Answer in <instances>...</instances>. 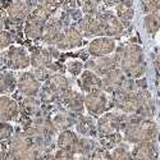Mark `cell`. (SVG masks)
I'll return each instance as SVG.
<instances>
[{
  "instance_id": "obj_18",
  "label": "cell",
  "mask_w": 160,
  "mask_h": 160,
  "mask_svg": "<svg viewBox=\"0 0 160 160\" xmlns=\"http://www.w3.org/2000/svg\"><path fill=\"white\" fill-rule=\"evenodd\" d=\"M82 42H83V36L78 31V28L68 27L64 31L63 37L60 40V42L57 45V48L59 50H69V49L79 48L82 45Z\"/></svg>"
},
{
  "instance_id": "obj_27",
  "label": "cell",
  "mask_w": 160,
  "mask_h": 160,
  "mask_svg": "<svg viewBox=\"0 0 160 160\" xmlns=\"http://www.w3.org/2000/svg\"><path fill=\"white\" fill-rule=\"evenodd\" d=\"M21 109L24 114L27 115H40V102L35 98H28L26 96L23 101L21 102Z\"/></svg>"
},
{
  "instance_id": "obj_19",
  "label": "cell",
  "mask_w": 160,
  "mask_h": 160,
  "mask_svg": "<svg viewBox=\"0 0 160 160\" xmlns=\"http://www.w3.org/2000/svg\"><path fill=\"white\" fill-rule=\"evenodd\" d=\"M133 160H156L158 159V148L154 141L136 143L132 151Z\"/></svg>"
},
{
  "instance_id": "obj_11",
  "label": "cell",
  "mask_w": 160,
  "mask_h": 160,
  "mask_svg": "<svg viewBox=\"0 0 160 160\" xmlns=\"http://www.w3.org/2000/svg\"><path fill=\"white\" fill-rule=\"evenodd\" d=\"M78 31L86 38L91 37H101L102 36V26L98 14L94 16H83L78 21Z\"/></svg>"
},
{
  "instance_id": "obj_16",
  "label": "cell",
  "mask_w": 160,
  "mask_h": 160,
  "mask_svg": "<svg viewBox=\"0 0 160 160\" xmlns=\"http://www.w3.org/2000/svg\"><path fill=\"white\" fill-rule=\"evenodd\" d=\"M77 83H78L79 88L85 92H87V94L88 92H92V91L102 90V78L90 69H86L79 74Z\"/></svg>"
},
{
  "instance_id": "obj_47",
  "label": "cell",
  "mask_w": 160,
  "mask_h": 160,
  "mask_svg": "<svg viewBox=\"0 0 160 160\" xmlns=\"http://www.w3.org/2000/svg\"><path fill=\"white\" fill-rule=\"evenodd\" d=\"M0 59H2V57H0Z\"/></svg>"
},
{
  "instance_id": "obj_34",
  "label": "cell",
  "mask_w": 160,
  "mask_h": 160,
  "mask_svg": "<svg viewBox=\"0 0 160 160\" xmlns=\"http://www.w3.org/2000/svg\"><path fill=\"white\" fill-rule=\"evenodd\" d=\"M14 35L9 31H2L0 32V49H5L9 48L13 42H14Z\"/></svg>"
},
{
  "instance_id": "obj_8",
  "label": "cell",
  "mask_w": 160,
  "mask_h": 160,
  "mask_svg": "<svg viewBox=\"0 0 160 160\" xmlns=\"http://www.w3.org/2000/svg\"><path fill=\"white\" fill-rule=\"evenodd\" d=\"M98 16L101 21L102 26V36H108V37H117L121 36L124 31V24L121 22L117 16H114L113 13L105 10V12H99Z\"/></svg>"
},
{
  "instance_id": "obj_30",
  "label": "cell",
  "mask_w": 160,
  "mask_h": 160,
  "mask_svg": "<svg viewBox=\"0 0 160 160\" xmlns=\"http://www.w3.org/2000/svg\"><path fill=\"white\" fill-rule=\"evenodd\" d=\"M81 3V10L85 13V16H94L98 14L99 10V2L96 0H79Z\"/></svg>"
},
{
  "instance_id": "obj_13",
  "label": "cell",
  "mask_w": 160,
  "mask_h": 160,
  "mask_svg": "<svg viewBox=\"0 0 160 160\" xmlns=\"http://www.w3.org/2000/svg\"><path fill=\"white\" fill-rule=\"evenodd\" d=\"M17 87L24 96L28 98H36L40 94V90H41L40 79L36 77L35 73L31 72H24L21 74L17 81Z\"/></svg>"
},
{
  "instance_id": "obj_12",
  "label": "cell",
  "mask_w": 160,
  "mask_h": 160,
  "mask_svg": "<svg viewBox=\"0 0 160 160\" xmlns=\"http://www.w3.org/2000/svg\"><path fill=\"white\" fill-rule=\"evenodd\" d=\"M32 7L28 0H16L8 7V22L10 24H21L28 18Z\"/></svg>"
},
{
  "instance_id": "obj_21",
  "label": "cell",
  "mask_w": 160,
  "mask_h": 160,
  "mask_svg": "<svg viewBox=\"0 0 160 160\" xmlns=\"http://www.w3.org/2000/svg\"><path fill=\"white\" fill-rule=\"evenodd\" d=\"M45 26H46L45 22L40 21L37 18H33L32 16H28V18L26 19V24H24V35H26V37L31 38V40L42 38Z\"/></svg>"
},
{
  "instance_id": "obj_17",
  "label": "cell",
  "mask_w": 160,
  "mask_h": 160,
  "mask_svg": "<svg viewBox=\"0 0 160 160\" xmlns=\"http://www.w3.org/2000/svg\"><path fill=\"white\" fill-rule=\"evenodd\" d=\"M57 145L59 150H64L71 154H78V148H79V137L71 129H64L60 132L58 136Z\"/></svg>"
},
{
  "instance_id": "obj_39",
  "label": "cell",
  "mask_w": 160,
  "mask_h": 160,
  "mask_svg": "<svg viewBox=\"0 0 160 160\" xmlns=\"http://www.w3.org/2000/svg\"><path fill=\"white\" fill-rule=\"evenodd\" d=\"M54 160H76L74 155L71 152H67L64 150H58L54 154Z\"/></svg>"
},
{
  "instance_id": "obj_43",
  "label": "cell",
  "mask_w": 160,
  "mask_h": 160,
  "mask_svg": "<svg viewBox=\"0 0 160 160\" xmlns=\"http://www.w3.org/2000/svg\"><path fill=\"white\" fill-rule=\"evenodd\" d=\"M37 160H54V155H50V154H45V155H41L38 156Z\"/></svg>"
},
{
  "instance_id": "obj_31",
  "label": "cell",
  "mask_w": 160,
  "mask_h": 160,
  "mask_svg": "<svg viewBox=\"0 0 160 160\" xmlns=\"http://www.w3.org/2000/svg\"><path fill=\"white\" fill-rule=\"evenodd\" d=\"M122 142V135L121 133H115L112 136H106V137H101V143L104 146V149L109 150V149H115L117 146H119Z\"/></svg>"
},
{
  "instance_id": "obj_32",
  "label": "cell",
  "mask_w": 160,
  "mask_h": 160,
  "mask_svg": "<svg viewBox=\"0 0 160 160\" xmlns=\"http://www.w3.org/2000/svg\"><path fill=\"white\" fill-rule=\"evenodd\" d=\"M110 155H112V160H133L132 152H129L128 149L122 145H119L115 149H113Z\"/></svg>"
},
{
  "instance_id": "obj_1",
  "label": "cell",
  "mask_w": 160,
  "mask_h": 160,
  "mask_svg": "<svg viewBox=\"0 0 160 160\" xmlns=\"http://www.w3.org/2000/svg\"><path fill=\"white\" fill-rule=\"evenodd\" d=\"M114 60L126 76L131 79H140L146 73V62L143 50L140 45L129 44L115 49Z\"/></svg>"
},
{
  "instance_id": "obj_33",
  "label": "cell",
  "mask_w": 160,
  "mask_h": 160,
  "mask_svg": "<svg viewBox=\"0 0 160 160\" xmlns=\"http://www.w3.org/2000/svg\"><path fill=\"white\" fill-rule=\"evenodd\" d=\"M40 99H41V101H44L45 104H50V102H54L57 100H60L59 95L55 94V92L50 87H48L46 85L40 90Z\"/></svg>"
},
{
  "instance_id": "obj_9",
  "label": "cell",
  "mask_w": 160,
  "mask_h": 160,
  "mask_svg": "<svg viewBox=\"0 0 160 160\" xmlns=\"http://www.w3.org/2000/svg\"><path fill=\"white\" fill-rule=\"evenodd\" d=\"M115 49H117V44L113 37L101 36L92 40L87 48V51L90 55L99 58V57H108L109 54L115 51Z\"/></svg>"
},
{
  "instance_id": "obj_45",
  "label": "cell",
  "mask_w": 160,
  "mask_h": 160,
  "mask_svg": "<svg viewBox=\"0 0 160 160\" xmlns=\"http://www.w3.org/2000/svg\"><path fill=\"white\" fill-rule=\"evenodd\" d=\"M0 160H4V154L0 151Z\"/></svg>"
},
{
  "instance_id": "obj_7",
  "label": "cell",
  "mask_w": 160,
  "mask_h": 160,
  "mask_svg": "<svg viewBox=\"0 0 160 160\" xmlns=\"http://www.w3.org/2000/svg\"><path fill=\"white\" fill-rule=\"evenodd\" d=\"M2 60L9 69H24L31 64V58L22 48H9L2 55Z\"/></svg>"
},
{
  "instance_id": "obj_24",
  "label": "cell",
  "mask_w": 160,
  "mask_h": 160,
  "mask_svg": "<svg viewBox=\"0 0 160 160\" xmlns=\"http://www.w3.org/2000/svg\"><path fill=\"white\" fill-rule=\"evenodd\" d=\"M76 128H77V132L81 133V135L85 136V137L95 136L96 132H98L96 123L94 122V119H92L91 117L79 115L77 122H76Z\"/></svg>"
},
{
  "instance_id": "obj_29",
  "label": "cell",
  "mask_w": 160,
  "mask_h": 160,
  "mask_svg": "<svg viewBox=\"0 0 160 160\" xmlns=\"http://www.w3.org/2000/svg\"><path fill=\"white\" fill-rule=\"evenodd\" d=\"M96 143L94 140L88 137H82L79 138V148H78V154L79 155H91L96 150Z\"/></svg>"
},
{
  "instance_id": "obj_26",
  "label": "cell",
  "mask_w": 160,
  "mask_h": 160,
  "mask_svg": "<svg viewBox=\"0 0 160 160\" xmlns=\"http://www.w3.org/2000/svg\"><path fill=\"white\" fill-rule=\"evenodd\" d=\"M143 27L149 35H154L160 30V7L152 12L146 14L143 18Z\"/></svg>"
},
{
  "instance_id": "obj_46",
  "label": "cell",
  "mask_w": 160,
  "mask_h": 160,
  "mask_svg": "<svg viewBox=\"0 0 160 160\" xmlns=\"http://www.w3.org/2000/svg\"><path fill=\"white\" fill-rule=\"evenodd\" d=\"M121 2H124V0H115V3H117V4H119Z\"/></svg>"
},
{
  "instance_id": "obj_2",
  "label": "cell",
  "mask_w": 160,
  "mask_h": 160,
  "mask_svg": "<svg viewBox=\"0 0 160 160\" xmlns=\"http://www.w3.org/2000/svg\"><path fill=\"white\" fill-rule=\"evenodd\" d=\"M123 138L131 143L154 141L158 137V126L154 121L137 114H129L123 128Z\"/></svg>"
},
{
  "instance_id": "obj_42",
  "label": "cell",
  "mask_w": 160,
  "mask_h": 160,
  "mask_svg": "<svg viewBox=\"0 0 160 160\" xmlns=\"http://www.w3.org/2000/svg\"><path fill=\"white\" fill-rule=\"evenodd\" d=\"M96 2H99V3H104L105 5H108V7H112V5H117L115 0H96Z\"/></svg>"
},
{
  "instance_id": "obj_25",
  "label": "cell",
  "mask_w": 160,
  "mask_h": 160,
  "mask_svg": "<svg viewBox=\"0 0 160 160\" xmlns=\"http://www.w3.org/2000/svg\"><path fill=\"white\" fill-rule=\"evenodd\" d=\"M77 117L76 114L68 112V110H65V112H62V113H58L54 119H52V124H54V127L57 129H68V127L76 124L77 122Z\"/></svg>"
},
{
  "instance_id": "obj_41",
  "label": "cell",
  "mask_w": 160,
  "mask_h": 160,
  "mask_svg": "<svg viewBox=\"0 0 160 160\" xmlns=\"http://www.w3.org/2000/svg\"><path fill=\"white\" fill-rule=\"evenodd\" d=\"M154 65H155L156 72L160 74V49L156 51V55H155V59H154Z\"/></svg>"
},
{
  "instance_id": "obj_3",
  "label": "cell",
  "mask_w": 160,
  "mask_h": 160,
  "mask_svg": "<svg viewBox=\"0 0 160 160\" xmlns=\"http://www.w3.org/2000/svg\"><path fill=\"white\" fill-rule=\"evenodd\" d=\"M40 149L33 143L26 133H17L9 141L8 159L9 160H37Z\"/></svg>"
},
{
  "instance_id": "obj_22",
  "label": "cell",
  "mask_w": 160,
  "mask_h": 160,
  "mask_svg": "<svg viewBox=\"0 0 160 160\" xmlns=\"http://www.w3.org/2000/svg\"><path fill=\"white\" fill-rule=\"evenodd\" d=\"M48 87H50L52 91L55 92V94L59 95V98L65 94L67 91L72 90L71 88V82L69 79L62 76V74H51L48 79H46V83H45Z\"/></svg>"
},
{
  "instance_id": "obj_38",
  "label": "cell",
  "mask_w": 160,
  "mask_h": 160,
  "mask_svg": "<svg viewBox=\"0 0 160 160\" xmlns=\"http://www.w3.org/2000/svg\"><path fill=\"white\" fill-rule=\"evenodd\" d=\"M12 133H13V128L9 123L3 122L0 123V140H7L12 137Z\"/></svg>"
},
{
  "instance_id": "obj_4",
  "label": "cell",
  "mask_w": 160,
  "mask_h": 160,
  "mask_svg": "<svg viewBox=\"0 0 160 160\" xmlns=\"http://www.w3.org/2000/svg\"><path fill=\"white\" fill-rule=\"evenodd\" d=\"M127 119H128V114L106 112L99 118L96 123L98 133L100 135V137H106L119 133L121 131H123L127 123Z\"/></svg>"
},
{
  "instance_id": "obj_37",
  "label": "cell",
  "mask_w": 160,
  "mask_h": 160,
  "mask_svg": "<svg viewBox=\"0 0 160 160\" xmlns=\"http://www.w3.org/2000/svg\"><path fill=\"white\" fill-rule=\"evenodd\" d=\"M91 160H112V155L106 149L98 148L91 154Z\"/></svg>"
},
{
  "instance_id": "obj_6",
  "label": "cell",
  "mask_w": 160,
  "mask_h": 160,
  "mask_svg": "<svg viewBox=\"0 0 160 160\" xmlns=\"http://www.w3.org/2000/svg\"><path fill=\"white\" fill-rule=\"evenodd\" d=\"M110 108L109 99L102 90L92 91L85 96V109L90 115L101 117Z\"/></svg>"
},
{
  "instance_id": "obj_28",
  "label": "cell",
  "mask_w": 160,
  "mask_h": 160,
  "mask_svg": "<svg viewBox=\"0 0 160 160\" xmlns=\"http://www.w3.org/2000/svg\"><path fill=\"white\" fill-rule=\"evenodd\" d=\"M17 86V81L12 73H0V94L12 92Z\"/></svg>"
},
{
  "instance_id": "obj_36",
  "label": "cell",
  "mask_w": 160,
  "mask_h": 160,
  "mask_svg": "<svg viewBox=\"0 0 160 160\" xmlns=\"http://www.w3.org/2000/svg\"><path fill=\"white\" fill-rule=\"evenodd\" d=\"M82 69H83V63L79 60H71L67 64V71L73 76H79L83 72Z\"/></svg>"
},
{
  "instance_id": "obj_23",
  "label": "cell",
  "mask_w": 160,
  "mask_h": 160,
  "mask_svg": "<svg viewBox=\"0 0 160 160\" xmlns=\"http://www.w3.org/2000/svg\"><path fill=\"white\" fill-rule=\"evenodd\" d=\"M117 17L121 19V22L124 24V27L129 26L133 17H135V9H133V2L132 0H124L115 5Z\"/></svg>"
},
{
  "instance_id": "obj_5",
  "label": "cell",
  "mask_w": 160,
  "mask_h": 160,
  "mask_svg": "<svg viewBox=\"0 0 160 160\" xmlns=\"http://www.w3.org/2000/svg\"><path fill=\"white\" fill-rule=\"evenodd\" d=\"M113 105L124 114H137L140 110V94L137 91L119 90L113 94Z\"/></svg>"
},
{
  "instance_id": "obj_20",
  "label": "cell",
  "mask_w": 160,
  "mask_h": 160,
  "mask_svg": "<svg viewBox=\"0 0 160 160\" xmlns=\"http://www.w3.org/2000/svg\"><path fill=\"white\" fill-rule=\"evenodd\" d=\"M19 113L18 104L9 98H0V121L9 122L12 119L17 118Z\"/></svg>"
},
{
  "instance_id": "obj_40",
  "label": "cell",
  "mask_w": 160,
  "mask_h": 160,
  "mask_svg": "<svg viewBox=\"0 0 160 160\" xmlns=\"http://www.w3.org/2000/svg\"><path fill=\"white\" fill-rule=\"evenodd\" d=\"M63 5L65 9H74L77 5V0H63Z\"/></svg>"
},
{
  "instance_id": "obj_44",
  "label": "cell",
  "mask_w": 160,
  "mask_h": 160,
  "mask_svg": "<svg viewBox=\"0 0 160 160\" xmlns=\"http://www.w3.org/2000/svg\"><path fill=\"white\" fill-rule=\"evenodd\" d=\"M4 26H5V22H4L3 17H2V13H0V32L4 30Z\"/></svg>"
},
{
  "instance_id": "obj_14",
  "label": "cell",
  "mask_w": 160,
  "mask_h": 160,
  "mask_svg": "<svg viewBox=\"0 0 160 160\" xmlns=\"http://www.w3.org/2000/svg\"><path fill=\"white\" fill-rule=\"evenodd\" d=\"M86 68L96 73L100 77H104L105 74H108L110 71L118 68V64L112 57H99L90 59L86 63Z\"/></svg>"
},
{
  "instance_id": "obj_10",
  "label": "cell",
  "mask_w": 160,
  "mask_h": 160,
  "mask_svg": "<svg viewBox=\"0 0 160 160\" xmlns=\"http://www.w3.org/2000/svg\"><path fill=\"white\" fill-rule=\"evenodd\" d=\"M127 81H128V77L118 67V68L110 71L108 74H105L102 77V91L109 92V94H114V92L124 88Z\"/></svg>"
},
{
  "instance_id": "obj_35",
  "label": "cell",
  "mask_w": 160,
  "mask_h": 160,
  "mask_svg": "<svg viewBox=\"0 0 160 160\" xmlns=\"http://www.w3.org/2000/svg\"><path fill=\"white\" fill-rule=\"evenodd\" d=\"M159 7H160V0H141V8L146 14L155 12Z\"/></svg>"
},
{
  "instance_id": "obj_15",
  "label": "cell",
  "mask_w": 160,
  "mask_h": 160,
  "mask_svg": "<svg viewBox=\"0 0 160 160\" xmlns=\"http://www.w3.org/2000/svg\"><path fill=\"white\" fill-rule=\"evenodd\" d=\"M60 100L63 101L68 112L76 115H82V112L85 109V98L79 92L69 90L60 96Z\"/></svg>"
}]
</instances>
